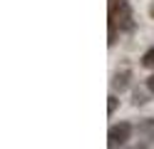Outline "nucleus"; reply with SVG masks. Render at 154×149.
Instances as JSON below:
<instances>
[{
	"mask_svg": "<svg viewBox=\"0 0 154 149\" xmlns=\"http://www.w3.org/2000/svg\"><path fill=\"white\" fill-rule=\"evenodd\" d=\"M107 25H114L119 33L134 30V15L127 0H107Z\"/></svg>",
	"mask_w": 154,
	"mask_h": 149,
	"instance_id": "1",
	"label": "nucleus"
},
{
	"mask_svg": "<svg viewBox=\"0 0 154 149\" xmlns=\"http://www.w3.org/2000/svg\"><path fill=\"white\" fill-rule=\"evenodd\" d=\"M134 132V127L129 122H119V124H112L109 127V132H107V147L109 149H117L122 144H127L129 142V137Z\"/></svg>",
	"mask_w": 154,
	"mask_h": 149,
	"instance_id": "2",
	"label": "nucleus"
},
{
	"mask_svg": "<svg viewBox=\"0 0 154 149\" xmlns=\"http://www.w3.org/2000/svg\"><path fill=\"white\" fill-rule=\"evenodd\" d=\"M134 132H137V139H139V144H152L154 142V119H142V122L134 127Z\"/></svg>",
	"mask_w": 154,
	"mask_h": 149,
	"instance_id": "3",
	"label": "nucleus"
},
{
	"mask_svg": "<svg viewBox=\"0 0 154 149\" xmlns=\"http://www.w3.org/2000/svg\"><path fill=\"white\" fill-rule=\"evenodd\" d=\"M127 77H129V72H117V75L112 77V87H114V89H119V92H122V89L127 87Z\"/></svg>",
	"mask_w": 154,
	"mask_h": 149,
	"instance_id": "4",
	"label": "nucleus"
},
{
	"mask_svg": "<svg viewBox=\"0 0 154 149\" xmlns=\"http://www.w3.org/2000/svg\"><path fill=\"white\" fill-rule=\"evenodd\" d=\"M142 67H147V70H154V47H149L147 52L142 55Z\"/></svg>",
	"mask_w": 154,
	"mask_h": 149,
	"instance_id": "5",
	"label": "nucleus"
},
{
	"mask_svg": "<svg viewBox=\"0 0 154 149\" xmlns=\"http://www.w3.org/2000/svg\"><path fill=\"white\" fill-rule=\"evenodd\" d=\"M114 109H117V97L109 95L107 97V114H114Z\"/></svg>",
	"mask_w": 154,
	"mask_h": 149,
	"instance_id": "6",
	"label": "nucleus"
},
{
	"mask_svg": "<svg viewBox=\"0 0 154 149\" xmlns=\"http://www.w3.org/2000/svg\"><path fill=\"white\" fill-rule=\"evenodd\" d=\"M144 102H147V97L142 92H134V104H144Z\"/></svg>",
	"mask_w": 154,
	"mask_h": 149,
	"instance_id": "7",
	"label": "nucleus"
},
{
	"mask_svg": "<svg viewBox=\"0 0 154 149\" xmlns=\"http://www.w3.org/2000/svg\"><path fill=\"white\" fill-rule=\"evenodd\" d=\"M147 87H149V92H154V75L147 79Z\"/></svg>",
	"mask_w": 154,
	"mask_h": 149,
	"instance_id": "8",
	"label": "nucleus"
},
{
	"mask_svg": "<svg viewBox=\"0 0 154 149\" xmlns=\"http://www.w3.org/2000/svg\"><path fill=\"white\" fill-rule=\"evenodd\" d=\"M129 149H149L147 144H134V147H129Z\"/></svg>",
	"mask_w": 154,
	"mask_h": 149,
	"instance_id": "9",
	"label": "nucleus"
},
{
	"mask_svg": "<svg viewBox=\"0 0 154 149\" xmlns=\"http://www.w3.org/2000/svg\"><path fill=\"white\" fill-rule=\"evenodd\" d=\"M149 15H152V17H154V3H152V5H149Z\"/></svg>",
	"mask_w": 154,
	"mask_h": 149,
	"instance_id": "10",
	"label": "nucleus"
}]
</instances>
